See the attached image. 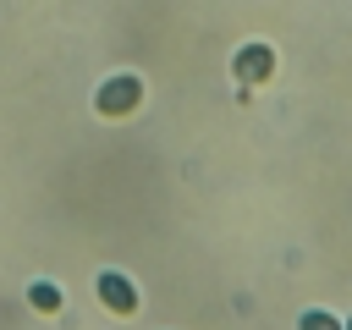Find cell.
<instances>
[{"mask_svg":"<svg viewBox=\"0 0 352 330\" xmlns=\"http://www.w3.org/2000/svg\"><path fill=\"white\" fill-rule=\"evenodd\" d=\"M231 72H236V82H270L275 77V44H264V38H253V44H242L236 55H231Z\"/></svg>","mask_w":352,"mask_h":330,"instance_id":"cell-3","label":"cell"},{"mask_svg":"<svg viewBox=\"0 0 352 330\" xmlns=\"http://www.w3.org/2000/svg\"><path fill=\"white\" fill-rule=\"evenodd\" d=\"M138 104H143V77H138V72H116V77H104V82L94 88V110H99L104 121H126Z\"/></svg>","mask_w":352,"mask_h":330,"instance_id":"cell-1","label":"cell"},{"mask_svg":"<svg viewBox=\"0 0 352 330\" xmlns=\"http://www.w3.org/2000/svg\"><path fill=\"white\" fill-rule=\"evenodd\" d=\"M28 308H33L38 319H55V314H66V292H60V280H50V275L28 280Z\"/></svg>","mask_w":352,"mask_h":330,"instance_id":"cell-4","label":"cell"},{"mask_svg":"<svg viewBox=\"0 0 352 330\" xmlns=\"http://www.w3.org/2000/svg\"><path fill=\"white\" fill-rule=\"evenodd\" d=\"M346 330H352V319H346Z\"/></svg>","mask_w":352,"mask_h":330,"instance_id":"cell-6","label":"cell"},{"mask_svg":"<svg viewBox=\"0 0 352 330\" xmlns=\"http://www.w3.org/2000/svg\"><path fill=\"white\" fill-rule=\"evenodd\" d=\"M94 297H99V308L116 314V319H132V314L143 308V292H138V280H132L126 270H99V275H94Z\"/></svg>","mask_w":352,"mask_h":330,"instance_id":"cell-2","label":"cell"},{"mask_svg":"<svg viewBox=\"0 0 352 330\" xmlns=\"http://www.w3.org/2000/svg\"><path fill=\"white\" fill-rule=\"evenodd\" d=\"M297 330H346V319L330 314V308H302L297 314Z\"/></svg>","mask_w":352,"mask_h":330,"instance_id":"cell-5","label":"cell"}]
</instances>
